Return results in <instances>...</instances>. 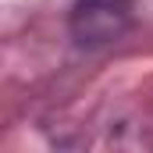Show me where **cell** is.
<instances>
[{"label":"cell","mask_w":153,"mask_h":153,"mask_svg":"<svg viewBox=\"0 0 153 153\" xmlns=\"http://www.w3.org/2000/svg\"><path fill=\"white\" fill-rule=\"evenodd\" d=\"M68 29L82 46L117 43L132 29V0H75Z\"/></svg>","instance_id":"obj_1"}]
</instances>
